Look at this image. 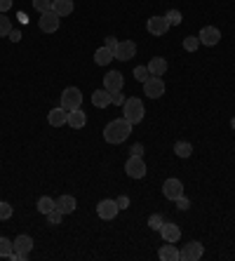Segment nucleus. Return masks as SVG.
Instances as JSON below:
<instances>
[{"label": "nucleus", "instance_id": "f257e3e1", "mask_svg": "<svg viewBox=\"0 0 235 261\" xmlns=\"http://www.w3.org/2000/svg\"><path fill=\"white\" fill-rule=\"evenodd\" d=\"M132 122H127L125 118H118V120H111L106 127H103V139H106V144H122V141L129 139V134H132Z\"/></svg>", "mask_w": 235, "mask_h": 261}, {"label": "nucleus", "instance_id": "f03ea898", "mask_svg": "<svg viewBox=\"0 0 235 261\" xmlns=\"http://www.w3.org/2000/svg\"><path fill=\"white\" fill-rule=\"evenodd\" d=\"M122 113H125L122 118H125L127 122L139 125V122L144 120V116H146V106H144V101H141V99L129 97V99H125V103H122Z\"/></svg>", "mask_w": 235, "mask_h": 261}, {"label": "nucleus", "instance_id": "7ed1b4c3", "mask_svg": "<svg viewBox=\"0 0 235 261\" xmlns=\"http://www.w3.org/2000/svg\"><path fill=\"white\" fill-rule=\"evenodd\" d=\"M146 172H148V167H146L144 163V155H129L125 163V174L129 176V179H144Z\"/></svg>", "mask_w": 235, "mask_h": 261}, {"label": "nucleus", "instance_id": "20e7f679", "mask_svg": "<svg viewBox=\"0 0 235 261\" xmlns=\"http://www.w3.org/2000/svg\"><path fill=\"white\" fill-rule=\"evenodd\" d=\"M14 243V254L10 256V259H14V261H24V259H29V254H31V249H33V238L31 236H17L12 240Z\"/></svg>", "mask_w": 235, "mask_h": 261}, {"label": "nucleus", "instance_id": "39448f33", "mask_svg": "<svg viewBox=\"0 0 235 261\" xmlns=\"http://www.w3.org/2000/svg\"><path fill=\"white\" fill-rule=\"evenodd\" d=\"M61 106L66 111L83 109V92L78 87H66V90L61 92Z\"/></svg>", "mask_w": 235, "mask_h": 261}, {"label": "nucleus", "instance_id": "423d86ee", "mask_svg": "<svg viewBox=\"0 0 235 261\" xmlns=\"http://www.w3.org/2000/svg\"><path fill=\"white\" fill-rule=\"evenodd\" d=\"M59 24H61V17L57 12H52V10L42 12L40 21H38V26H40L42 33H57V31H59Z\"/></svg>", "mask_w": 235, "mask_h": 261}, {"label": "nucleus", "instance_id": "0eeeda50", "mask_svg": "<svg viewBox=\"0 0 235 261\" xmlns=\"http://www.w3.org/2000/svg\"><path fill=\"white\" fill-rule=\"evenodd\" d=\"M165 80L163 78H158V75H151V78L144 83V94L146 97H151V99H160L165 94Z\"/></svg>", "mask_w": 235, "mask_h": 261}, {"label": "nucleus", "instance_id": "6e6552de", "mask_svg": "<svg viewBox=\"0 0 235 261\" xmlns=\"http://www.w3.org/2000/svg\"><path fill=\"white\" fill-rule=\"evenodd\" d=\"M202 254H205V247H202V243L193 240V243L184 245V249L179 252V259L181 261H200V259H202Z\"/></svg>", "mask_w": 235, "mask_h": 261}, {"label": "nucleus", "instance_id": "1a4fd4ad", "mask_svg": "<svg viewBox=\"0 0 235 261\" xmlns=\"http://www.w3.org/2000/svg\"><path fill=\"white\" fill-rule=\"evenodd\" d=\"M200 38V45H205V47H214V45L221 43V31L217 26H205V29L198 33Z\"/></svg>", "mask_w": 235, "mask_h": 261}, {"label": "nucleus", "instance_id": "9d476101", "mask_svg": "<svg viewBox=\"0 0 235 261\" xmlns=\"http://www.w3.org/2000/svg\"><path fill=\"white\" fill-rule=\"evenodd\" d=\"M118 202L115 200H111V198H106V200H99V205H97V214H99V219H103V221H111V219H115L118 217Z\"/></svg>", "mask_w": 235, "mask_h": 261}, {"label": "nucleus", "instance_id": "9b49d317", "mask_svg": "<svg viewBox=\"0 0 235 261\" xmlns=\"http://www.w3.org/2000/svg\"><path fill=\"white\" fill-rule=\"evenodd\" d=\"M134 55H137V45H134L132 40H120L113 49V57L118 61H129Z\"/></svg>", "mask_w": 235, "mask_h": 261}, {"label": "nucleus", "instance_id": "f8f14e48", "mask_svg": "<svg viewBox=\"0 0 235 261\" xmlns=\"http://www.w3.org/2000/svg\"><path fill=\"white\" fill-rule=\"evenodd\" d=\"M163 195L167 198V200L174 202L179 195H184V184H181V179H167V181L163 184Z\"/></svg>", "mask_w": 235, "mask_h": 261}, {"label": "nucleus", "instance_id": "ddd939ff", "mask_svg": "<svg viewBox=\"0 0 235 261\" xmlns=\"http://www.w3.org/2000/svg\"><path fill=\"white\" fill-rule=\"evenodd\" d=\"M125 87V78H122L120 71H109L103 75V90L109 92H120Z\"/></svg>", "mask_w": 235, "mask_h": 261}, {"label": "nucleus", "instance_id": "4468645a", "mask_svg": "<svg viewBox=\"0 0 235 261\" xmlns=\"http://www.w3.org/2000/svg\"><path fill=\"white\" fill-rule=\"evenodd\" d=\"M146 29H148L151 36L160 38V36H165V33L169 31V21L165 17H151L148 21H146Z\"/></svg>", "mask_w": 235, "mask_h": 261}, {"label": "nucleus", "instance_id": "2eb2a0df", "mask_svg": "<svg viewBox=\"0 0 235 261\" xmlns=\"http://www.w3.org/2000/svg\"><path fill=\"white\" fill-rule=\"evenodd\" d=\"M47 122L52 125V127H64V125H68V111L64 109V106L52 109L47 113Z\"/></svg>", "mask_w": 235, "mask_h": 261}, {"label": "nucleus", "instance_id": "dca6fc26", "mask_svg": "<svg viewBox=\"0 0 235 261\" xmlns=\"http://www.w3.org/2000/svg\"><path fill=\"white\" fill-rule=\"evenodd\" d=\"M160 236H163L165 243H179L181 240V228L176 224H163V228H160Z\"/></svg>", "mask_w": 235, "mask_h": 261}, {"label": "nucleus", "instance_id": "f3484780", "mask_svg": "<svg viewBox=\"0 0 235 261\" xmlns=\"http://www.w3.org/2000/svg\"><path fill=\"white\" fill-rule=\"evenodd\" d=\"M87 125V116H85L83 109H75V111H68V127L73 129H83Z\"/></svg>", "mask_w": 235, "mask_h": 261}, {"label": "nucleus", "instance_id": "a211bd4d", "mask_svg": "<svg viewBox=\"0 0 235 261\" xmlns=\"http://www.w3.org/2000/svg\"><path fill=\"white\" fill-rule=\"evenodd\" d=\"M146 66H148V73H151V75H158V78H160V75L167 73V59H163V57H153Z\"/></svg>", "mask_w": 235, "mask_h": 261}, {"label": "nucleus", "instance_id": "6ab92c4d", "mask_svg": "<svg viewBox=\"0 0 235 261\" xmlns=\"http://www.w3.org/2000/svg\"><path fill=\"white\" fill-rule=\"evenodd\" d=\"M57 210H59L64 217H66V214H73L75 212V198H73V195H61L59 200H57Z\"/></svg>", "mask_w": 235, "mask_h": 261}, {"label": "nucleus", "instance_id": "aec40b11", "mask_svg": "<svg viewBox=\"0 0 235 261\" xmlns=\"http://www.w3.org/2000/svg\"><path fill=\"white\" fill-rule=\"evenodd\" d=\"M113 59H115L113 49H109V47H99L97 52H94V64H97V66H109Z\"/></svg>", "mask_w": 235, "mask_h": 261}, {"label": "nucleus", "instance_id": "412c9836", "mask_svg": "<svg viewBox=\"0 0 235 261\" xmlns=\"http://www.w3.org/2000/svg\"><path fill=\"white\" fill-rule=\"evenodd\" d=\"M52 12L59 17H68L73 12V0H52Z\"/></svg>", "mask_w": 235, "mask_h": 261}, {"label": "nucleus", "instance_id": "4be33fe9", "mask_svg": "<svg viewBox=\"0 0 235 261\" xmlns=\"http://www.w3.org/2000/svg\"><path fill=\"white\" fill-rule=\"evenodd\" d=\"M158 256L163 261H179V249L174 247V243H167L160 247V252H158Z\"/></svg>", "mask_w": 235, "mask_h": 261}, {"label": "nucleus", "instance_id": "5701e85b", "mask_svg": "<svg viewBox=\"0 0 235 261\" xmlns=\"http://www.w3.org/2000/svg\"><path fill=\"white\" fill-rule=\"evenodd\" d=\"M92 103L97 106V109H106L111 106V92L109 90H97L92 94Z\"/></svg>", "mask_w": 235, "mask_h": 261}, {"label": "nucleus", "instance_id": "b1692460", "mask_svg": "<svg viewBox=\"0 0 235 261\" xmlns=\"http://www.w3.org/2000/svg\"><path fill=\"white\" fill-rule=\"evenodd\" d=\"M36 207H38V212L47 217V214L52 212V210H57V200H52L49 195H42L40 200H38V205H36Z\"/></svg>", "mask_w": 235, "mask_h": 261}, {"label": "nucleus", "instance_id": "393cba45", "mask_svg": "<svg viewBox=\"0 0 235 261\" xmlns=\"http://www.w3.org/2000/svg\"><path fill=\"white\" fill-rule=\"evenodd\" d=\"M174 153H176V158H191V155H193V144H188V141H176Z\"/></svg>", "mask_w": 235, "mask_h": 261}, {"label": "nucleus", "instance_id": "a878e982", "mask_svg": "<svg viewBox=\"0 0 235 261\" xmlns=\"http://www.w3.org/2000/svg\"><path fill=\"white\" fill-rule=\"evenodd\" d=\"M12 254H14V243L10 238L0 236V256H3V259H10Z\"/></svg>", "mask_w": 235, "mask_h": 261}, {"label": "nucleus", "instance_id": "bb28decb", "mask_svg": "<svg viewBox=\"0 0 235 261\" xmlns=\"http://www.w3.org/2000/svg\"><path fill=\"white\" fill-rule=\"evenodd\" d=\"M10 31H12V21L7 19L5 12H0V38H7Z\"/></svg>", "mask_w": 235, "mask_h": 261}, {"label": "nucleus", "instance_id": "cd10ccee", "mask_svg": "<svg viewBox=\"0 0 235 261\" xmlns=\"http://www.w3.org/2000/svg\"><path fill=\"white\" fill-rule=\"evenodd\" d=\"M200 47V38L198 36H186L184 38V49L186 52H195Z\"/></svg>", "mask_w": 235, "mask_h": 261}, {"label": "nucleus", "instance_id": "c85d7f7f", "mask_svg": "<svg viewBox=\"0 0 235 261\" xmlns=\"http://www.w3.org/2000/svg\"><path fill=\"white\" fill-rule=\"evenodd\" d=\"M165 19L169 21V26H179L181 21H184V17H181V12L179 10H169L167 14H165Z\"/></svg>", "mask_w": 235, "mask_h": 261}, {"label": "nucleus", "instance_id": "c756f323", "mask_svg": "<svg viewBox=\"0 0 235 261\" xmlns=\"http://www.w3.org/2000/svg\"><path fill=\"white\" fill-rule=\"evenodd\" d=\"M134 78H137L139 83L144 85L146 80L151 78V73H148V66H137V68H134Z\"/></svg>", "mask_w": 235, "mask_h": 261}, {"label": "nucleus", "instance_id": "7c9ffc66", "mask_svg": "<svg viewBox=\"0 0 235 261\" xmlns=\"http://www.w3.org/2000/svg\"><path fill=\"white\" fill-rule=\"evenodd\" d=\"M14 214V210H12V205L10 202H3L0 200V221H7V219Z\"/></svg>", "mask_w": 235, "mask_h": 261}, {"label": "nucleus", "instance_id": "2f4dec72", "mask_svg": "<svg viewBox=\"0 0 235 261\" xmlns=\"http://www.w3.org/2000/svg\"><path fill=\"white\" fill-rule=\"evenodd\" d=\"M163 224H165L163 214H151V217H148V226H151L153 231H160V228H163Z\"/></svg>", "mask_w": 235, "mask_h": 261}, {"label": "nucleus", "instance_id": "473e14b6", "mask_svg": "<svg viewBox=\"0 0 235 261\" xmlns=\"http://www.w3.org/2000/svg\"><path fill=\"white\" fill-rule=\"evenodd\" d=\"M33 7L42 14V12H47V10H52V0H33Z\"/></svg>", "mask_w": 235, "mask_h": 261}, {"label": "nucleus", "instance_id": "72a5a7b5", "mask_svg": "<svg viewBox=\"0 0 235 261\" xmlns=\"http://www.w3.org/2000/svg\"><path fill=\"white\" fill-rule=\"evenodd\" d=\"M61 217H64V214H61L59 210H52V212L47 214V221H49V226H59V224H61Z\"/></svg>", "mask_w": 235, "mask_h": 261}, {"label": "nucleus", "instance_id": "f704fd0d", "mask_svg": "<svg viewBox=\"0 0 235 261\" xmlns=\"http://www.w3.org/2000/svg\"><path fill=\"white\" fill-rule=\"evenodd\" d=\"M174 202H176V210H181V212H186L188 207H191V200H188L186 195H179Z\"/></svg>", "mask_w": 235, "mask_h": 261}, {"label": "nucleus", "instance_id": "c9c22d12", "mask_svg": "<svg viewBox=\"0 0 235 261\" xmlns=\"http://www.w3.org/2000/svg\"><path fill=\"white\" fill-rule=\"evenodd\" d=\"M111 103H115V106H122V103H125L122 90H120V92H111Z\"/></svg>", "mask_w": 235, "mask_h": 261}, {"label": "nucleus", "instance_id": "e433bc0d", "mask_svg": "<svg viewBox=\"0 0 235 261\" xmlns=\"http://www.w3.org/2000/svg\"><path fill=\"white\" fill-rule=\"evenodd\" d=\"M115 202H118V210H127V207H129V198H127V195H118V198H115Z\"/></svg>", "mask_w": 235, "mask_h": 261}, {"label": "nucleus", "instance_id": "4c0bfd02", "mask_svg": "<svg viewBox=\"0 0 235 261\" xmlns=\"http://www.w3.org/2000/svg\"><path fill=\"white\" fill-rule=\"evenodd\" d=\"M129 155H144V144H134L129 148Z\"/></svg>", "mask_w": 235, "mask_h": 261}, {"label": "nucleus", "instance_id": "58836bf2", "mask_svg": "<svg viewBox=\"0 0 235 261\" xmlns=\"http://www.w3.org/2000/svg\"><path fill=\"white\" fill-rule=\"evenodd\" d=\"M115 45H118V38L109 36V38H106V43H103V47H109V49H115Z\"/></svg>", "mask_w": 235, "mask_h": 261}, {"label": "nucleus", "instance_id": "ea45409f", "mask_svg": "<svg viewBox=\"0 0 235 261\" xmlns=\"http://www.w3.org/2000/svg\"><path fill=\"white\" fill-rule=\"evenodd\" d=\"M7 38H10V40H12V43H19V40H21V31H10V36H7Z\"/></svg>", "mask_w": 235, "mask_h": 261}, {"label": "nucleus", "instance_id": "a19ab883", "mask_svg": "<svg viewBox=\"0 0 235 261\" xmlns=\"http://www.w3.org/2000/svg\"><path fill=\"white\" fill-rule=\"evenodd\" d=\"M12 7V0H0V12H5L7 14V10Z\"/></svg>", "mask_w": 235, "mask_h": 261}, {"label": "nucleus", "instance_id": "79ce46f5", "mask_svg": "<svg viewBox=\"0 0 235 261\" xmlns=\"http://www.w3.org/2000/svg\"><path fill=\"white\" fill-rule=\"evenodd\" d=\"M230 127H233V129H235V116H233V120H230Z\"/></svg>", "mask_w": 235, "mask_h": 261}]
</instances>
